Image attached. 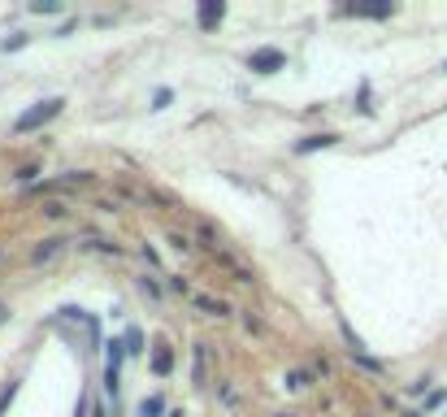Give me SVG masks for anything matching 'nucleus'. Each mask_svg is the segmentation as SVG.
Returning a JSON list of instances; mask_svg holds the SVG:
<instances>
[{"label":"nucleus","mask_w":447,"mask_h":417,"mask_svg":"<svg viewBox=\"0 0 447 417\" xmlns=\"http://www.w3.org/2000/svg\"><path fill=\"white\" fill-rule=\"evenodd\" d=\"M122 344H126V352H143V335H139V326H126Z\"/></svg>","instance_id":"obj_12"},{"label":"nucleus","mask_w":447,"mask_h":417,"mask_svg":"<svg viewBox=\"0 0 447 417\" xmlns=\"http://www.w3.org/2000/svg\"><path fill=\"white\" fill-rule=\"evenodd\" d=\"M443 70H447V66H443Z\"/></svg>","instance_id":"obj_25"},{"label":"nucleus","mask_w":447,"mask_h":417,"mask_svg":"<svg viewBox=\"0 0 447 417\" xmlns=\"http://www.w3.org/2000/svg\"><path fill=\"white\" fill-rule=\"evenodd\" d=\"M352 361H360V365H365V370H374V374L383 370V361H374V357H365V352H360V357H352Z\"/></svg>","instance_id":"obj_21"},{"label":"nucleus","mask_w":447,"mask_h":417,"mask_svg":"<svg viewBox=\"0 0 447 417\" xmlns=\"http://www.w3.org/2000/svg\"><path fill=\"white\" fill-rule=\"evenodd\" d=\"M170 370H174V352H170V348H157V352H152V374L165 378Z\"/></svg>","instance_id":"obj_8"},{"label":"nucleus","mask_w":447,"mask_h":417,"mask_svg":"<svg viewBox=\"0 0 447 417\" xmlns=\"http://www.w3.org/2000/svg\"><path fill=\"white\" fill-rule=\"evenodd\" d=\"M170 100H174L170 87H157V91H152V109H157V114H161V109H170Z\"/></svg>","instance_id":"obj_16"},{"label":"nucleus","mask_w":447,"mask_h":417,"mask_svg":"<svg viewBox=\"0 0 447 417\" xmlns=\"http://www.w3.org/2000/svg\"><path fill=\"white\" fill-rule=\"evenodd\" d=\"M18 387H22V382H18V378H9V382H5V387H0V417H5V409L13 405V400H18Z\"/></svg>","instance_id":"obj_10"},{"label":"nucleus","mask_w":447,"mask_h":417,"mask_svg":"<svg viewBox=\"0 0 447 417\" xmlns=\"http://www.w3.org/2000/svg\"><path fill=\"white\" fill-rule=\"evenodd\" d=\"M30 13H35V18H53V13H61V5H57V0H35Z\"/></svg>","instance_id":"obj_13"},{"label":"nucleus","mask_w":447,"mask_h":417,"mask_svg":"<svg viewBox=\"0 0 447 417\" xmlns=\"http://www.w3.org/2000/svg\"><path fill=\"white\" fill-rule=\"evenodd\" d=\"M74 417H87V396H78V405H74Z\"/></svg>","instance_id":"obj_22"},{"label":"nucleus","mask_w":447,"mask_h":417,"mask_svg":"<svg viewBox=\"0 0 447 417\" xmlns=\"http://www.w3.org/2000/svg\"><path fill=\"white\" fill-rule=\"evenodd\" d=\"M170 248H174V252H187L191 239H187V235H170Z\"/></svg>","instance_id":"obj_19"},{"label":"nucleus","mask_w":447,"mask_h":417,"mask_svg":"<svg viewBox=\"0 0 447 417\" xmlns=\"http://www.w3.org/2000/svg\"><path fill=\"white\" fill-rule=\"evenodd\" d=\"M195 235H200V244H204V248H213V252H218V235H213V227H209V222H200V231H195Z\"/></svg>","instance_id":"obj_17"},{"label":"nucleus","mask_w":447,"mask_h":417,"mask_svg":"<svg viewBox=\"0 0 447 417\" xmlns=\"http://www.w3.org/2000/svg\"><path fill=\"white\" fill-rule=\"evenodd\" d=\"M139 417H170V409H165L161 396H143L139 400Z\"/></svg>","instance_id":"obj_7"},{"label":"nucleus","mask_w":447,"mask_h":417,"mask_svg":"<svg viewBox=\"0 0 447 417\" xmlns=\"http://www.w3.org/2000/svg\"><path fill=\"white\" fill-rule=\"evenodd\" d=\"M204 361H209V352H204V344L195 348V361H191V378L195 382H204Z\"/></svg>","instance_id":"obj_14"},{"label":"nucleus","mask_w":447,"mask_h":417,"mask_svg":"<svg viewBox=\"0 0 447 417\" xmlns=\"http://www.w3.org/2000/svg\"><path fill=\"white\" fill-rule=\"evenodd\" d=\"M44 218L61 222V218H65V204H61V200H48V204H44Z\"/></svg>","instance_id":"obj_18"},{"label":"nucleus","mask_w":447,"mask_h":417,"mask_svg":"<svg viewBox=\"0 0 447 417\" xmlns=\"http://www.w3.org/2000/svg\"><path fill=\"white\" fill-rule=\"evenodd\" d=\"M335 143H339V135H304L300 143H295V152H300V157H308V152H326V148H335Z\"/></svg>","instance_id":"obj_5"},{"label":"nucleus","mask_w":447,"mask_h":417,"mask_svg":"<svg viewBox=\"0 0 447 417\" xmlns=\"http://www.w3.org/2000/svg\"><path fill=\"white\" fill-rule=\"evenodd\" d=\"M195 309H200V313H213V317H222V313H226V304H222V300H213V296H195Z\"/></svg>","instance_id":"obj_11"},{"label":"nucleus","mask_w":447,"mask_h":417,"mask_svg":"<svg viewBox=\"0 0 447 417\" xmlns=\"http://www.w3.org/2000/svg\"><path fill=\"white\" fill-rule=\"evenodd\" d=\"M283 417H287V413H283Z\"/></svg>","instance_id":"obj_24"},{"label":"nucleus","mask_w":447,"mask_h":417,"mask_svg":"<svg viewBox=\"0 0 447 417\" xmlns=\"http://www.w3.org/2000/svg\"><path fill=\"white\" fill-rule=\"evenodd\" d=\"M226 18V5L222 0H200V9H195V22H200V30H218Z\"/></svg>","instance_id":"obj_4"},{"label":"nucleus","mask_w":447,"mask_h":417,"mask_svg":"<svg viewBox=\"0 0 447 417\" xmlns=\"http://www.w3.org/2000/svg\"><path fill=\"white\" fill-rule=\"evenodd\" d=\"M26 44H30V35H9V39H0V53H18Z\"/></svg>","instance_id":"obj_15"},{"label":"nucleus","mask_w":447,"mask_h":417,"mask_svg":"<svg viewBox=\"0 0 447 417\" xmlns=\"http://www.w3.org/2000/svg\"><path fill=\"white\" fill-rule=\"evenodd\" d=\"M65 109V96H48V100H40V105H30L26 114L13 122V135H30V131H40V126H48L57 114Z\"/></svg>","instance_id":"obj_1"},{"label":"nucleus","mask_w":447,"mask_h":417,"mask_svg":"<svg viewBox=\"0 0 447 417\" xmlns=\"http://www.w3.org/2000/svg\"><path fill=\"white\" fill-rule=\"evenodd\" d=\"M283 66H287L283 48H256V53H247V70L252 74H278Z\"/></svg>","instance_id":"obj_2"},{"label":"nucleus","mask_w":447,"mask_h":417,"mask_svg":"<svg viewBox=\"0 0 447 417\" xmlns=\"http://www.w3.org/2000/svg\"><path fill=\"white\" fill-rule=\"evenodd\" d=\"M139 292H143V296H152V300H157V296H161V287H157V283H152V278H139Z\"/></svg>","instance_id":"obj_20"},{"label":"nucleus","mask_w":447,"mask_h":417,"mask_svg":"<svg viewBox=\"0 0 447 417\" xmlns=\"http://www.w3.org/2000/svg\"><path fill=\"white\" fill-rule=\"evenodd\" d=\"M65 248V239H44V244L30 252V265H44V261H53V256Z\"/></svg>","instance_id":"obj_6"},{"label":"nucleus","mask_w":447,"mask_h":417,"mask_svg":"<svg viewBox=\"0 0 447 417\" xmlns=\"http://www.w3.org/2000/svg\"><path fill=\"white\" fill-rule=\"evenodd\" d=\"M308 382H313V374H308V370H291V374L283 378V387H287V391H304Z\"/></svg>","instance_id":"obj_9"},{"label":"nucleus","mask_w":447,"mask_h":417,"mask_svg":"<svg viewBox=\"0 0 447 417\" xmlns=\"http://www.w3.org/2000/svg\"><path fill=\"white\" fill-rule=\"evenodd\" d=\"M391 13H395L391 0H378V5H343V18H374V22H383V18H391Z\"/></svg>","instance_id":"obj_3"},{"label":"nucleus","mask_w":447,"mask_h":417,"mask_svg":"<svg viewBox=\"0 0 447 417\" xmlns=\"http://www.w3.org/2000/svg\"><path fill=\"white\" fill-rule=\"evenodd\" d=\"M170 417H183V413H178V409H174V413H170Z\"/></svg>","instance_id":"obj_23"}]
</instances>
